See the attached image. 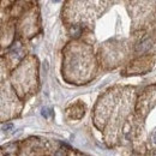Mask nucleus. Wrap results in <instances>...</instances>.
<instances>
[{"label": "nucleus", "instance_id": "2", "mask_svg": "<svg viewBox=\"0 0 156 156\" xmlns=\"http://www.w3.org/2000/svg\"><path fill=\"white\" fill-rule=\"evenodd\" d=\"M12 127H13V126H12V124H9V125L4 126V127H2V130H4V131H7V130H11Z\"/></svg>", "mask_w": 156, "mask_h": 156}, {"label": "nucleus", "instance_id": "3", "mask_svg": "<svg viewBox=\"0 0 156 156\" xmlns=\"http://www.w3.org/2000/svg\"><path fill=\"white\" fill-rule=\"evenodd\" d=\"M53 1H54V2H58V1H60V0H53Z\"/></svg>", "mask_w": 156, "mask_h": 156}, {"label": "nucleus", "instance_id": "1", "mask_svg": "<svg viewBox=\"0 0 156 156\" xmlns=\"http://www.w3.org/2000/svg\"><path fill=\"white\" fill-rule=\"evenodd\" d=\"M42 115L44 118H49L51 117V109L49 108H43L42 109Z\"/></svg>", "mask_w": 156, "mask_h": 156}]
</instances>
